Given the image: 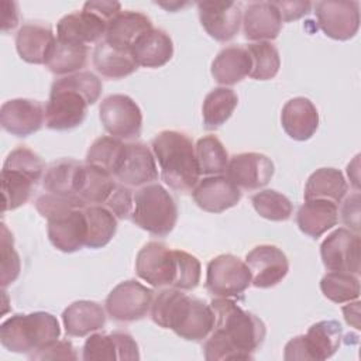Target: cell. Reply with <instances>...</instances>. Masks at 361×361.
Here are the masks:
<instances>
[{
	"label": "cell",
	"mask_w": 361,
	"mask_h": 361,
	"mask_svg": "<svg viewBox=\"0 0 361 361\" xmlns=\"http://www.w3.org/2000/svg\"><path fill=\"white\" fill-rule=\"evenodd\" d=\"M210 306L216 322L213 333L203 345L204 358L207 361L252 360V353L267 334L264 322L228 298H216Z\"/></svg>",
	"instance_id": "1"
},
{
	"label": "cell",
	"mask_w": 361,
	"mask_h": 361,
	"mask_svg": "<svg viewBox=\"0 0 361 361\" xmlns=\"http://www.w3.org/2000/svg\"><path fill=\"white\" fill-rule=\"evenodd\" d=\"M151 319L188 341H202L214 329L216 316L210 305L176 288L158 292L151 303Z\"/></svg>",
	"instance_id": "2"
},
{
	"label": "cell",
	"mask_w": 361,
	"mask_h": 361,
	"mask_svg": "<svg viewBox=\"0 0 361 361\" xmlns=\"http://www.w3.org/2000/svg\"><path fill=\"white\" fill-rule=\"evenodd\" d=\"M152 154L158 161L162 180L173 190L189 192L199 182L200 171L192 140L180 131L164 130L152 142Z\"/></svg>",
	"instance_id": "3"
},
{
	"label": "cell",
	"mask_w": 361,
	"mask_h": 361,
	"mask_svg": "<svg viewBox=\"0 0 361 361\" xmlns=\"http://www.w3.org/2000/svg\"><path fill=\"white\" fill-rule=\"evenodd\" d=\"M61 336L56 317L48 312L14 314L0 326V341L11 353H32Z\"/></svg>",
	"instance_id": "4"
},
{
	"label": "cell",
	"mask_w": 361,
	"mask_h": 361,
	"mask_svg": "<svg viewBox=\"0 0 361 361\" xmlns=\"http://www.w3.org/2000/svg\"><path fill=\"white\" fill-rule=\"evenodd\" d=\"M131 220L142 230L168 235L178 220V206L171 193L159 183H148L134 193Z\"/></svg>",
	"instance_id": "5"
},
{
	"label": "cell",
	"mask_w": 361,
	"mask_h": 361,
	"mask_svg": "<svg viewBox=\"0 0 361 361\" xmlns=\"http://www.w3.org/2000/svg\"><path fill=\"white\" fill-rule=\"evenodd\" d=\"M251 285V274L244 261L233 254H220L209 261L206 289L217 298H235Z\"/></svg>",
	"instance_id": "6"
},
{
	"label": "cell",
	"mask_w": 361,
	"mask_h": 361,
	"mask_svg": "<svg viewBox=\"0 0 361 361\" xmlns=\"http://www.w3.org/2000/svg\"><path fill=\"white\" fill-rule=\"evenodd\" d=\"M135 272L154 288H173L178 276L176 250L158 241L147 243L137 254Z\"/></svg>",
	"instance_id": "7"
},
{
	"label": "cell",
	"mask_w": 361,
	"mask_h": 361,
	"mask_svg": "<svg viewBox=\"0 0 361 361\" xmlns=\"http://www.w3.org/2000/svg\"><path fill=\"white\" fill-rule=\"evenodd\" d=\"M99 117L104 130L116 138H137L142 127V113L138 104L127 94H110L99 107Z\"/></svg>",
	"instance_id": "8"
},
{
	"label": "cell",
	"mask_w": 361,
	"mask_h": 361,
	"mask_svg": "<svg viewBox=\"0 0 361 361\" xmlns=\"http://www.w3.org/2000/svg\"><path fill=\"white\" fill-rule=\"evenodd\" d=\"M154 292L142 283L128 279L116 285L106 298L109 316L118 322H135L151 310Z\"/></svg>",
	"instance_id": "9"
},
{
	"label": "cell",
	"mask_w": 361,
	"mask_h": 361,
	"mask_svg": "<svg viewBox=\"0 0 361 361\" xmlns=\"http://www.w3.org/2000/svg\"><path fill=\"white\" fill-rule=\"evenodd\" d=\"M87 106V100L80 93L52 83L45 104V126L58 131L72 130L83 123Z\"/></svg>",
	"instance_id": "10"
},
{
	"label": "cell",
	"mask_w": 361,
	"mask_h": 361,
	"mask_svg": "<svg viewBox=\"0 0 361 361\" xmlns=\"http://www.w3.org/2000/svg\"><path fill=\"white\" fill-rule=\"evenodd\" d=\"M314 14L320 30L333 39L347 41L358 32V1H317Z\"/></svg>",
	"instance_id": "11"
},
{
	"label": "cell",
	"mask_w": 361,
	"mask_h": 361,
	"mask_svg": "<svg viewBox=\"0 0 361 361\" xmlns=\"http://www.w3.org/2000/svg\"><path fill=\"white\" fill-rule=\"evenodd\" d=\"M360 235L358 233L340 227L329 234L322 245L320 255L329 271L360 274Z\"/></svg>",
	"instance_id": "12"
},
{
	"label": "cell",
	"mask_w": 361,
	"mask_h": 361,
	"mask_svg": "<svg viewBox=\"0 0 361 361\" xmlns=\"http://www.w3.org/2000/svg\"><path fill=\"white\" fill-rule=\"evenodd\" d=\"M244 262L251 274V283L262 289L278 285L289 271V261L285 252L271 244L254 247L245 255Z\"/></svg>",
	"instance_id": "13"
},
{
	"label": "cell",
	"mask_w": 361,
	"mask_h": 361,
	"mask_svg": "<svg viewBox=\"0 0 361 361\" xmlns=\"http://www.w3.org/2000/svg\"><path fill=\"white\" fill-rule=\"evenodd\" d=\"M227 178L240 189L255 190L264 188L274 176L275 166L271 158L259 152H241L230 158Z\"/></svg>",
	"instance_id": "14"
},
{
	"label": "cell",
	"mask_w": 361,
	"mask_h": 361,
	"mask_svg": "<svg viewBox=\"0 0 361 361\" xmlns=\"http://www.w3.org/2000/svg\"><path fill=\"white\" fill-rule=\"evenodd\" d=\"M200 24L216 41L226 42L234 38L241 24V4L235 1H199Z\"/></svg>",
	"instance_id": "15"
},
{
	"label": "cell",
	"mask_w": 361,
	"mask_h": 361,
	"mask_svg": "<svg viewBox=\"0 0 361 361\" xmlns=\"http://www.w3.org/2000/svg\"><path fill=\"white\" fill-rule=\"evenodd\" d=\"M82 358L85 361H134L140 360V351L133 336L126 331L94 333L85 341Z\"/></svg>",
	"instance_id": "16"
},
{
	"label": "cell",
	"mask_w": 361,
	"mask_h": 361,
	"mask_svg": "<svg viewBox=\"0 0 361 361\" xmlns=\"http://www.w3.org/2000/svg\"><path fill=\"white\" fill-rule=\"evenodd\" d=\"M85 207L71 209L48 220V238L51 244L62 252H75L86 247V217Z\"/></svg>",
	"instance_id": "17"
},
{
	"label": "cell",
	"mask_w": 361,
	"mask_h": 361,
	"mask_svg": "<svg viewBox=\"0 0 361 361\" xmlns=\"http://www.w3.org/2000/svg\"><path fill=\"white\" fill-rule=\"evenodd\" d=\"M45 121V109L32 99H11L1 104L0 124L17 137H28L37 133Z\"/></svg>",
	"instance_id": "18"
},
{
	"label": "cell",
	"mask_w": 361,
	"mask_h": 361,
	"mask_svg": "<svg viewBox=\"0 0 361 361\" xmlns=\"http://www.w3.org/2000/svg\"><path fill=\"white\" fill-rule=\"evenodd\" d=\"M195 203L204 212L221 213L234 207L241 199V190L224 175L203 178L192 189Z\"/></svg>",
	"instance_id": "19"
},
{
	"label": "cell",
	"mask_w": 361,
	"mask_h": 361,
	"mask_svg": "<svg viewBox=\"0 0 361 361\" xmlns=\"http://www.w3.org/2000/svg\"><path fill=\"white\" fill-rule=\"evenodd\" d=\"M126 186H144L158 179L152 151L142 142L126 144L124 159L114 175Z\"/></svg>",
	"instance_id": "20"
},
{
	"label": "cell",
	"mask_w": 361,
	"mask_h": 361,
	"mask_svg": "<svg viewBox=\"0 0 361 361\" xmlns=\"http://www.w3.org/2000/svg\"><path fill=\"white\" fill-rule=\"evenodd\" d=\"M107 27L109 23L104 18L87 8H82L80 11L63 16L58 21L56 38L86 45L100 41L106 35Z\"/></svg>",
	"instance_id": "21"
},
{
	"label": "cell",
	"mask_w": 361,
	"mask_h": 361,
	"mask_svg": "<svg viewBox=\"0 0 361 361\" xmlns=\"http://www.w3.org/2000/svg\"><path fill=\"white\" fill-rule=\"evenodd\" d=\"M243 30L247 39L271 41L282 30V18L274 1L250 3L243 14Z\"/></svg>",
	"instance_id": "22"
},
{
	"label": "cell",
	"mask_w": 361,
	"mask_h": 361,
	"mask_svg": "<svg viewBox=\"0 0 361 361\" xmlns=\"http://www.w3.org/2000/svg\"><path fill=\"white\" fill-rule=\"evenodd\" d=\"M281 124L290 138L306 141L319 127L317 109L307 97H293L282 107Z\"/></svg>",
	"instance_id": "23"
},
{
	"label": "cell",
	"mask_w": 361,
	"mask_h": 361,
	"mask_svg": "<svg viewBox=\"0 0 361 361\" xmlns=\"http://www.w3.org/2000/svg\"><path fill=\"white\" fill-rule=\"evenodd\" d=\"M151 30L152 23L149 17L138 11L126 10L120 11L109 23L104 39L117 48L131 51L135 42Z\"/></svg>",
	"instance_id": "24"
},
{
	"label": "cell",
	"mask_w": 361,
	"mask_h": 361,
	"mask_svg": "<svg viewBox=\"0 0 361 361\" xmlns=\"http://www.w3.org/2000/svg\"><path fill=\"white\" fill-rule=\"evenodd\" d=\"M62 323L68 336L85 337L106 324V313L97 302L76 300L63 310Z\"/></svg>",
	"instance_id": "25"
},
{
	"label": "cell",
	"mask_w": 361,
	"mask_h": 361,
	"mask_svg": "<svg viewBox=\"0 0 361 361\" xmlns=\"http://www.w3.org/2000/svg\"><path fill=\"white\" fill-rule=\"evenodd\" d=\"M51 27L28 23L24 24L16 35V48L20 58L28 63H45V59L55 42Z\"/></svg>",
	"instance_id": "26"
},
{
	"label": "cell",
	"mask_w": 361,
	"mask_h": 361,
	"mask_svg": "<svg viewBox=\"0 0 361 361\" xmlns=\"http://www.w3.org/2000/svg\"><path fill=\"white\" fill-rule=\"evenodd\" d=\"M338 221L337 204L329 200H305L296 213V223L302 233L319 238Z\"/></svg>",
	"instance_id": "27"
},
{
	"label": "cell",
	"mask_w": 361,
	"mask_h": 361,
	"mask_svg": "<svg viewBox=\"0 0 361 361\" xmlns=\"http://www.w3.org/2000/svg\"><path fill=\"white\" fill-rule=\"evenodd\" d=\"M343 327L336 320H322L312 324L303 334V344L307 360L323 361L330 358L340 347Z\"/></svg>",
	"instance_id": "28"
},
{
	"label": "cell",
	"mask_w": 361,
	"mask_h": 361,
	"mask_svg": "<svg viewBox=\"0 0 361 361\" xmlns=\"http://www.w3.org/2000/svg\"><path fill=\"white\" fill-rule=\"evenodd\" d=\"M212 76L220 85L230 86L250 76L251 58L244 47L230 45L223 48L212 62Z\"/></svg>",
	"instance_id": "29"
},
{
	"label": "cell",
	"mask_w": 361,
	"mask_h": 361,
	"mask_svg": "<svg viewBox=\"0 0 361 361\" xmlns=\"http://www.w3.org/2000/svg\"><path fill=\"white\" fill-rule=\"evenodd\" d=\"M116 185L117 182L107 171L90 164H82L76 175L75 192L86 204H103Z\"/></svg>",
	"instance_id": "30"
},
{
	"label": "cell",
	"mask_w": 361,
	"mask_h": 361,
	"mask_svg": "<svg viewBox=\"0 0 361 361\" xmlns=\"http://www.w3.org/2000/svg\"><path fill=\"white\" fill-rule=\"evenodd\" d=\"M93 65L102 76L109 79L126 78L138 68L131 51L117 48L104 38L94 47Z\"/></svg>",
	"instance_id": "31"
},
{
	"label": "cell",
	"mask_w": 361,
	"mask_h": 361,
	"mask_svg": "<svg viewBox=\"0 0 361 361\" xmlns=\"http://www.w3.org/2000/svg\"><path fill=\"white\" fill-rule=\"evenodd\" d=\"M131 52L138 66L161 68L171 61L173 42L164 30L152 28L135 42Z\"/></svg>",
	"instance_id": "32"
},
{
	"label": "cell",
	"mask_w": 361,
	"mask_h": 361,
	"mask_svg": "<svg viewBox=\"0 0 361 361\" xmlns=\"http://www.w3.org/2000/svg\"><path fill=\"white\" fill-rule=\"evenodd\" d=\"M348 190L343 173L336 168H320L314 171L305 186V200L322 199L338 204Z\"/></svg>",
	"instance_id": "33"
},
{
	"label": "cell",
	"mask_w": 361,
	"mask_h": 361,
	"mask_svg": "<svg viewBox=\"0 0 361 361\" xmlns=\"http://www.w3.org/2000/svg\"><path fill=\"white\" fill-rule=\"evenodd\" d=\"M87 55V45L56 38L45 59V66L55 75H72L86 65Z\"/></svg>",
	"instance_id": "34"
},
{
	"label": "cell",
	"mask_w": 361,
	"mask_h": 361,
	"mask_svg": "<svg viewBox=\"0 0 361 361\" xmlns=\"http://www.w3.org/2000/svg\"><path fill=\"white\" fill-rule=\"evenodd\" d=\"M86 217V247L102 248L107 245L117 231V217L102 204H87L83 209Z\"/></svg>",
	"instance_id": "35"
},
{
	"label": "cell",
	"mask_w": 361,
	"mask_h": 361,
	"mask_svg": "<svg viewBox=\"0 0 361 361\" xmlns=\"http://www.w3.org/2000/svg\"><path fill=\"white\" fill-rule=\"evenodd\" d=\"M238 104L237 93L228 87H216L209 92L202 106L203 124L206 130H216L223 126Z\"/></svg>",
	"instance_id": "36"
},
{
	"label": "cell",
	"mask_w": 361,
	"mask_h": 361,
	"mask_svg": "<svg viewBox=\"0 0 361 361\" xmlns=\"http://www.w3.org/2000/svg\"><path fill=\"white\" fill-rule=\"evenodd\" d=\"M80 162L69 158L52 162L44 172L42 186L48 193L61 196H76L75 185Z\"/></svg>",
	"instance_id": "37"
},
{
	"label": "cell",
	"mask_w": 361,
	"mask_h": 361,
	"mask_svg": "<svg viewBox=\"0 0 361 361\" xmlns=\"http://www.w3.org/2000/svg\"><path fill=\"white\" fill-rule=\"evenodd\" d=\"M126 154V144L116 137L103 135L93 141L86 152V164L99 166L113 176L118 171Z\"/></svg>",
	"instance_id": "38"
},
{
	"label": "cell",
	"mask_w": 361,
	"mask_h": 361,
	"mask_svg": "<svg viewBox=\"0 0 361 361\" xmlns=\"http://www.w3.org/2000/svg\"><path fill=\"white\" fill-rule=\"evenodd\" d=\"M37 180L27 173L3 168L1 169V193H3V212L14 210L28 202Z\"/></svg>",
	"instance_id": "39"
},
{
	"label": "cell",
	"mask_w": 361,
	"mask_h": 361,
	"mask_svg": "<svg viewBox=\"0 0 361 361\" xmlns=\"http://www.w3.org/2000/svg\"><path fill=\"white\" fill-rule=\"evenodd\" d=\"M195 154L200 173L221 175L227 171L230 158L223 142L216 135L199 138L195 147Z\"/></svg>",
	"instance_id": "40"
},
{
	"label": "cell",
	"mask_w": 361,
	"mask_h": 361,
	"mask_svg": "<svg viewBox=\"0 0 361 361\" xmlns=\"http://www.w3.org/2000/svg\"><path fill=\"white\" fill-rule=\"evenodd\" d=\"M251 58L250 76L257 80H269L281 68L278 48L269 41H258L245 47Z\"/></svg>",
	"instance_id": "41"
},
{
	"label": "cell",
	"mask_w": 361,
	"mask_h": 361,
	"mask_svg": "<svg viewBox=\"0 0 361 361\" xmlns=\"http://www.w3.org/2000/svg\"><path fill=\"white\" fill-rule=\"evenodd\" d=\"M323 295L334 303L357 300L360 296V281L357 275L343 271H330L320 281Z\"/></svg>",
	"instance_id": "42"
},
{
	"label": "cell",
	"mask_w": 361,
	"mask_h": 361,
	"mask_svg": "<svg viewBox=\"0 0 361 361\" xmlns=\"http://www.w3.org/2000/svg\"><path fill=\"white\" fill-rule=\"evenodd\" d=\"M251 203L261 217L271 221H285L293 212L292 202L274 189L259 190L251 197Z\"/></svg>",
	"instance_id": "43"
},
{
	"label": "cell",
	"mask_w": 361,
	"mask_h": 361,
	"mask_svg": "<svg viewBox=\"0 0 361 361\" xmlns=\"http://www.w3.org/2000/svg\"><path fill=\"white\" fill-rule=\"evenodd\" d=\"M54 85L61 86V87H66V89H72L78 93H80L90 104H94L100 94H102V80L92 72H76L72 75H66L62 76L56 80H54Z\"/></svg>",
	"instance_id": "44"
},
{
	"label": "cell",
	"mask_w": 361,
	"mask_h": 361,
	"mask_svg": "<svg viewBox=\"0 0 361 361\" xmlns=\"http://www.w3.org/2000/svg\"><path fill=\"white\" fill-rule=\"evenodd\" d=\"M3 168L21 171L38 182L44 176L45 164L32 149L27 147H17L7 155Z\"/></svg>",
	"instance_id": "45"
},
{
	"label": "cell",
	"mask_w": 361,
	"mask_h": 361,
	"mask_svg": "<svg viewBox=\"0 0 361 361\" xmlns=\"http://www.w3.org/2000/svg\"><path fill=\"white\" fill-rule=\"evenodd\" d=\"M21 269V262L17 251L14 250L13 235L8 231L7 226L1 224V286L13 283Z\"/></svg>",
	"instance_id": "46"
},
{
	"label": "cell",
	"mask_w": 361,
	"mask_h": 361,
	"mask_svg": "<svg viewBox=\"0 0 361 361\" xmlns=\"http://www.w3.org/2000/svg\"><path fill=\"white\" fill-rule=\"evenodd\" d=\"M178 254V276L173 288L180 290H192L200 282L202 267L199 259L182 250H176Z\"/></svg>",
	"instance_id": "47"
},
{
	"label": "cell",
	"mask_w": 361,
	"mask_h": 361,
	"mask_svg": "<svg viewBox=\"0 0 361 361\" xmlns=\"http://www.w3.org/2000/svg\"><path fill=\"white\" fill-rule=\"evenodd\" d=\"M85 206L87 204L78 196H61L48 192L38 196V199L35 200L37 210L45 219H49L71 209H80Z\"/></svg>",
	"instance_id": "48"
},
{
	"label": "cell",
	"mask_w": 361,
	"mask_h": 361,
	"mask_svg": "<svg viewBox=\"0 0 361 361\" xmlns=\"http://www.w3.org/2000/svg\"><path fill=\"white\" fill-rule=\"evenodd\" d=\"M134 193L123 183H117L107 200L103 203L117 219H127L133 212Z\"/></svg>",
	"instance_id": "49"
},
{
	"label": "cell",
	"mask_w": 361,
	"mask_h": 361,
	"mask_svg": "<svg viewBox=\"0 0 361 361\" xmlns=\"http://www.w3.org/2000/svg\"><path fill=\"white\" fill-rule=\"evenodd\" d=\"M30 360H78V354L71 341L55 340L28 354Z\"/></svg>",
	"instance_id": "50"
},
{
	"label": "cell",
	"mask_w": 361,
	"mask_h": 361,
	"mask_svg": "<svg viewBox=\"0 0 361 361\" xmlns=\"http://www.w3.org/2000/svg\"><path fill=\"white\" fill-rule=\"evenodd\" d=\"M274 3L281 14L282 23L283 21L289 23L306 16L312 7V3L309 1H274Z\"/></svg>",
	"instance_id": "51"
},
{
	"label": "cell",
	"mask_w": 361,
	"mask_h": 361,
	"mask_svg": "<svg viewBox=\"0 0 361 361\" xmlns=\"http://www.w3.org/2000/svg\"><path fill=\"white\" fill-rule=\"evenodd\" d=\"M343 221L345 226L350 227V230L358 233L360 230V195L354 193L353 196L347 197L341 210Z\"/></svg>",
	"instance_id": "52"
},
{
	"label": "cell",
	"mask_w": 361,
	"mask_h": 361,
	"mask_svg": "<svg viewBox=\"0 0 361 361\" xmlns=\"http://www.w3.org/2000/svg\"><path fill=\"white\" fill-rule=\"evenodd\" d=\"M83 8L96 13L107 23H110L121 11V4L118 1H86Z\"/></svg>",
	"instance_id": "53"
},
{
	"label": "cell",
	"mask_w": 361,
	"mask_h": 361,
	"mask_svg": "<svg viewBox=\"0 0 361 361\" xmlns=\"http://www.w3.org/2000/svg\"><path fill=\"white\" fill-rule=\"evenodd\" d=\"M1 7H3V23H1V28H3L4 32H7L8 30H13V28L18 24L17 4H16L14 1L3 0V1H1Z\"/></svg>",
	"instance_id": "54"
},
{
	"label": "cell",
	"mask_w": 361,
	"mask_h": 361,
	"mask_svg": "<svg viewBox=\"0 0 361 361\" xmlns=\"http://www.w3.org/2000/svg\"><path fill=\"white\" fill-rule=\"evenodd\" d=\"M343 314L345 322L353 326L354 329L360 330V302H354V303H348L347 306L343 307Z\"/></svg>",
	"instance_id": "55"
}]
</instances>
